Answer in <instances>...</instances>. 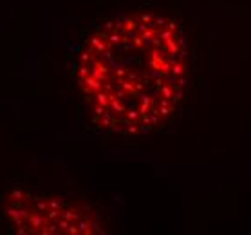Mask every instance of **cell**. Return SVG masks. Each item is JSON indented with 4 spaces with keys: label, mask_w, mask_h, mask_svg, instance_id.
Masks as SVG:
<instances>
[{
    "label": "cell",
    "mask_w": 251,
    "mask_h": 235,
    "mask_svg": "<svg viewBox=\"0 0 251 235\" xmlns=\"http://www.w3.org/2000/svg\"><path fill=\"white\" fill-rule=\"evenodd\" d=\"M76 80L100 129L121 136L157 131L176 112L186 89L183 29L150 11L112 18L85 40Z\"/></svg>",
    "instance_id": "6da1fadb"
},
{
    "label": "cell",
    "mask_w": 251,
    "mask_h": 235,
    "mask_svg": "<svg viewBox=\"0 0 251 235\" xmlns=\"http://www.w3.org/2000/svg\"><path fill=\"white\" fill-rule=\"evenodd\" d=\"M2 213L13 232L25 235L105 234L100 213L92 207L62 195L13 190L2 201Z\"/></svg>",
    "instance_id": "7a4b0ae2"
}]
</instances>
